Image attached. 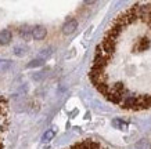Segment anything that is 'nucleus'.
I'll return each mask as SVG.
<instances>
[{
  "mask_svg": "<svg viewBox=\"0 0 151 149\" xmlns=\"http://www.w3.org/2000/svg\"><path fill=\"white\" fill-rule=\"evenodd\" d=\"M89 77L119 108H151V3L133 4L116 15L96 47Z\"/></svg>",
  "mask_w": 151,
  "mask_h": 149,
  "instance_id": "f257e3e1",
  "label": "nucleus"
},
{
  "mask_svg": "<svg viewBox=\"0 0 151 149\" xmlns=\"http://www.w3.org/2000/svg\"><path fill=\"white\" fill-rule=\"evenodd\" d=\"M67 149H104V146H103L100 142H97V141L87 138V140H83V141H81V142L73 144L72 146H69V148H67Z\"/></svg>",
  "mask_w": 151,
  "mask_h": 149,
  "instance_id": "f03ea898",
  "label": "nucleus"
},
{
  "mask_svg": "<svg viewBox=\"0 0 151 149\" xmlns=\"http://www.w3.org/2000/svg\"><path fill=\"white\" fill-rule=\"evenodd\" d=\"M76 28H78V21L75 18H71L63 25V33L64 35H71V33L76 31Z\"/></svg>",
  "mask_w": 151,
  "mask_h": 149,
  "instance_id": "7ed1b4c3",
  "label": "nucleus"
},
{
  "mask_svg": "<svg viewBox=\"0 0 151 149\" xmlns=\"http://www.w3.org/2000/svg\"><path fill=\"white\" fill-rule=\"evenodd\" d=\"M47 35V29L45 26H42V25H37L32 29V37L35 40H43Z\"/></svg>",
  "mask_w": 151,
  "mask_h": 149,
  "instance_id": "20e7f679",
  "label": "nucleus"
},
{
  "mask_svg": "<svg viewBox=\"0 0 151 149\" xmlns=\"http://www.w3.org/2000/svg\"><path fill=\"white\" fill-rule=\"evenodd\" d=\"M13 40V33L10 29H4L0 32V46H7Z\"/></svg>",
  "mask_w": 151,
  "mask_h": 149,
  "instance_id": "39448f33",
  "label": "nucleus"
},
{
  "mask_svg": "<svg viewBox=\"0 0 151 149\" xmlns=\"http://www.w3.org/2000/svg\"><path fill=\"white\" fill-rule=\"evenodd\" d=\"M31 35H32V29H29L27 25L22 26V28H19V36H21V39H24V40H29Z\"/></svg>",
  "mask_w": 151,
  "mask_h": 149,
  "instance_id": "423d86ee",
  "label": "nucleus"
},
{
  "mask_svg": "<svg viewBox=\"0 0 151 149\" xmlns=\"http://www.w3.org/2000/svg\"><path fill=\"white\" fill-rule=\"evenodd\" d=\"M10 68H11L10 59H0V73H6Z\"/></svg>",
  "mask_w": 151,
  "mask_h": 149,
  "instance_id": "0eeeda50",
  "label": "nucleus"
},
{
  "mask_svg": "<svg viewBox=\"0 0 151 149\" xmlns=\"http://www.w3.org/2000/svg\"><path fill=\"white\" fill-rule=\"evenodd\" d=\"M13 51H14V54L17 55V57H22V55L27 54L28 47H24V46H15Z\"/></svg>",
  "mask_w": 151,
  "mask_h": 149,
  "instance_id": "6e6552de",
  "label": "nucleus"
},
{
  "mask_svg": "<svg viewBox=\"0 0 151 149\" xmlns=\"http://www.w3.org/2000/svg\"><path fill=\"white\" fill-rule=\"evenodd\" d=\"M51 55V48L50 47H47V48H43L39 53V55H37V58H40V59H43V61H46L49 57Z\"/></svg>",
  "mask_w": 151,
  "mask_h": 149,
  "instance_id": "1a4fd4ad",
  "label": "nucleus"
},
{
  "mask_svg": "<svg viewBox=\"0 0 151 149\" xmlns=\"http://www.w3.org/2000/svg\"><path fill=\"white\" fill-rule=\"evenodd\" d=\"M45 63V61L40 58H36V59H33V61H31V62L27 65V68H37V66H42Z\"/></svg>",
  "mask_w": 151,
  "mask_h": 149,
  "instance_id": "9d476101",
  "label": "nucleus"
},
{
  "mask_svg": "<svg viewBox=\"0 0 151 149\" xmlns=\"http://www.w3.org/2000/svg\"><path fill=\"white\" fill-rule=\"evenodd\" d=\"M54 135H55V131H54V130H49V131H46V133H45V135H43V141L46 142V141L53 140V138H54Z\"/></svg>",
  "mask_w": 151,
  "mask_h": 149,
  "instance_id": "9b49d317",
  "label": "nucleus"
},
{
  "mask_svg": "<svg viewBox=\"0 0 151 149\" xmlns=\"http://www.w3.org/2000/svg\"><path fill=\"white\" fill-rule=\"evenodd\" d=\"M136 148L137 149H150V144H148L146 140H142L137 145H136Z\"/></svg>",
  "mask_w": 151,
  "mask_h": 149,
  "instance_id": "f8f14e48",
  "label": "nucleus"
}]
</instances>
